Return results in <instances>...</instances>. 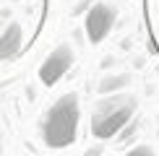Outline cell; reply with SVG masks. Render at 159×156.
Segmentation results:
<instances>
[{
    "instance_id": "cell-3",
    "label": "cell",
    "mask_w": 159,
    "mask_h": 156,
    "mask_svg": "<svg viewBox=\"0 0 159 156\" xmlns=\"http://www.w3.org/2000/svg\"><path fill=\"white\" fill-rule=\"evenodd\" d=\"M73 63H76L73 44H68V42L57 44V47L47 55V60L39 65V81H42L44 86H55V83L73 68Z\"/></svg>"
},
{
    "instance_id": "cell-2",
    "label": "cell",
    "mask_w": 159,
    "mask_h": 156,
    "mask_svg": "<svg viewBox=\"0 0 159 156\" xmlns=\"http://www.w3.org/2000/svg\"><path fill=\"white\" fill-rule=\"evenodd\" d=\"M138 99L130 94H102L97 107L91 109V135L97 141H110L136 117Z\"/></svg>"
},
{
    "instance_id": "cell-1",
    "label": "cell",
    "mask_w": 159,
    "mask_h": 156,
    "mask_svg": "<svg viewBox=\"0 0 159 156\" xmlns=\"http://www.w3.org/2000/svg\"><path fill=\"white\" fill-rule=\"evenodd\" d=\"M78 122H81V107L78 94H63L60 99L47 109L42 120V143L47 148H68L76 143Z\"/></svg>"
},
{
    "instance_id": "cell-7",
    "label": "cell",
    "mask_w": 159,
    "mask_h": 156,
    "mask_svg": "<svg viewBox=\"0 0 159 156\" xmlns=\"http://www.w3.org/2000/svg\"><path fill=\"white\" fill-rule=\"evenodd\" d=\"M136 128H138V122H136V117H133V120H130L128 122V125H125L123 130H120V133H117V146H123V143H128V141H133V135H136Z\"/></svg>"
},
{
    "instance_id": "cell-5",
    "label": "cell",
    "mask_w": 159,
    "mask_h": 156,
    "mask_svg": "<svg viewBox=\"0 0 159 156\" xmlns=\"http://www.w3.org/2000/svg\"><path fill=\"white\" fill-rule=\"evenodd\" d=\"M21 42H24V29L18 21H11L5 26V31L0 34V63L5 60H13L21 50Z\"/></svg>"
},
{
    "instance_id": "cell-10",
    "label": "cell",
    "mask_w": 159,
    "mask_h": 156,
    "mask_svg": "<svg viewBox=\"0 0 159 156\" xmlns=\"http://www.w3.org/2000/svg\"><path fill=\"white\" fill-rule=\"evenodd\" d=\"M0 154H3V130H0Z\"/></svg>"
},
{
    "instance_id": "cell-6",
    "label": "cell",
    "mask_w": 159,
    "mask_h": 156,
    "mask_svg": "<svg viewBox=\"0 0 159 156\" xmlns=\"http://www.w3.org/2000/svg\"><path fill=\"white\" fill-rule=\"evenodd\" d=\"M128 83H130V76L128 73H110V76H104L102 81H99L97 94H115V91L125 89Z\"/></svg>"
},
{
    "instance_id": "cell-9",
    "label": "cell",
    "mask_w": 159,
    "mask_h": 156,
    "mask_svg": "<svg viewBox=\"0 0 159 156\" xmlns=\"http://www.w3.org/2000/svg\"><path fill=\"white\" fill-rule=\"evenodd\" d=\"M89 3H91V0H81V3H78L76 8H73V16H81L84 11H89Z\"/></svg>"
},
{
    "instance_id": "cell-8",
    "label": "cell",
    "mask_w": 159,
    "mask_h": 156,
    "mask_svg": "<svg viewBox=\"0 0 159 156\" xmlns=\"http://www.w3.org/2000/svg\"><path fill=\"white\" fill-rule=\"evenodd\" d=\"M151 154H154V148H151V146H146V143H143V146L130 148V156H151Z\"/></svg>"
},
{
    "instance_id": "cell-4",
    "label": "cell",
    "mask_w": 159,
    "mask_h": 156,
    "mask_svg": "<svg viewBox=\"0 0 159 156\" xmlns=\"http://www.w3.org/2000/svg\"><path fill=\"white\" fill-rule=\"evenodd\" d=\"M117 21V8L112 3H94L86 11V37L91 44H102Z\"/></svg>"
}]
</instances>
